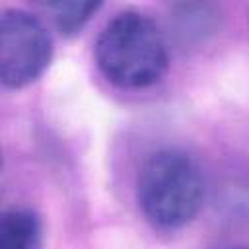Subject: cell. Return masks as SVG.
<instances>
[{
	"instance_id": "5b68a950",
	"label": "cell",
	"mask_w": 249,
	"mask_h": 249,
	"mask_svg": "<svg viewBox=\"0 0 249 249\" xmlns=\"http://www.w3.org/2000/svg\"><path fill=\"white\" fill-rule=\"evenodd\" d=\"M99 6L101 4L97 2H53L45 8L53 14L58 31L64 35H72L88 23V19L99 10Z\"/></svg>"
},
{
	"instance_id": "7a4b0ae2",
	"label": "cell",
	"mask_w": 249,
	"mask_h": 249,
	"mask_svg": "<svg viewBox=\"0 0 249 249\" xmlns=\"http://www.w3.org/2000/svg\"><path fill=\"white\" fill-rule=\"evenodd\" d=\"M204 191L198 161L179 148H161L150 154L136 179L138 206L144 218L161 230L189 224L202 208Z\"/></svg>"
},
{
	"instance_id": "8992f818",
	"label": "cell",
	"mask_w": 249,
	"mask_h": 249,
	"mask_svg": "<svg viewBox=\"0 0 249 249\" xmlns=\"http://www.w3.org/2000/svg\"><path fill=\"white\" fill-rule=\"evenodd\" d=\"M235 249H249V247H235Z\"/></svg>"
},
{
	"instance_id": "3957f363",
	"label": "cell",
	"mask_w": 249,
	"mask_h": 249,
	"mask_svg": "<svg viewBox=\"0 0 249 249\" xmlns=\"http://www.w3.org/2000/svg\"><path fill=\"white\" fill-rule=\"evenodd\" d=\"M53 58V37L31 12L8 8L0 16V82L19 89L35 82Z\"/></svg>"
},
{
	"instance_id": "277c9868",
	"label": "cell",
	"mask_w": 249,
	"mask_h": 249,
	"mask_svg": "<svg viewBox=\"0 0 249 249\" xmlns=\"http://www.w3.org/2000/svg\"><path fill=\"white\" fill-rule=\"evenodd\" d=\"M41 220L29 208H12L0 220V249H39Z\"/></svg>"
},
{
	"instance_id": "6da1fadb",
	"label": "cell",
	"mask_w": 249,
	"mask_h": 249,
	"mask_svg": "<svg viewBox=\"0 0 249 249\" xmlns=\"http://www.w3.org/2000/svg\"><path fill=\"white\" fill-rule=\"evenodd\" d=\"M93 56L105 80L123 89L150 88L165 76L169 66L160 25L138 10H123L103 25Z\"/></svg>"
}]
</instances>
